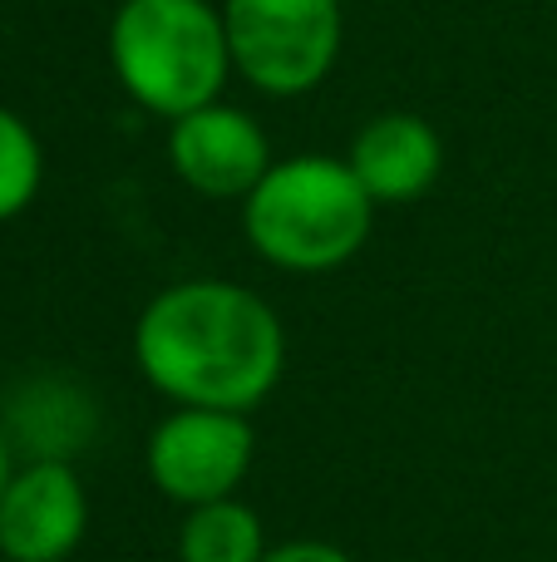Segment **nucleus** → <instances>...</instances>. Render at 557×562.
<instances>
[{
  "instance_id": "9b49d317",
  "label": "nucleus",
  "mask_w": 557,
  "mask_h": 562,
  "mask_svg": "<svg viewBox=\"0 0 557 562\" xmlns=\"http://www.w3.org/2000/svg\"><path fill=\"white\" fill-rule=\"evenodd\" d=\"M262 562H355L341 543H326V538H292V543L266 548Z\"/></svg>"
},
{
  "instance_id": "39448f33",
  "label": "nucleus",
  "mask_w": 557,
  "mask_h": 562,
  "mask_svg": "<svg viewBox=\"0 0 557 562\" xmlns=\"http://www.w3.org/2000/svg\"><path fill=\"white\" fill-rule=\"evenodd\" d=\"M252 459H257L252 415H237V409L173 405L148 429L144 445L148 484L178 508L237 498Z\"/></svg>"
},
{
  "instance_id": "1a4fd4ad",
  "label": "nucleus",
  "mask_w": 557,
  "mask_h": 562,
  "mask_svg": "<svg viewBox=\"0 0 557 562\" xmlns=\"http://www.w3.org/2000/svg\"><path fill=\"white\" fill-rule=\"evenodd\" d=\"M262 514L242 498L183 508L178 524V562H262L266 558Z\"/></svg>"
},
{
  "instance_id": "f03ea898",
  "label": "nucleus",
  "mask_w": 557,
  "mask_h": 562,
  "mask_svg": "<svg viewBox=\"0 0 557 562\" xmlns=\"http://www.w3.org/2000/svg\"><path fill=\"white\" fill-rule=\"evenodd\" d=\"M375 227V203L345 158L292 154L276 158L242 203V233L266 267L321 277L345 267Z\"/></svg>"
},
{
  "instance_id": "f257e3e1",
  "label": "nucleus",
  "mask_w": 557,
  "mask_h": 562,
  "mask_svg": "<svg viewBox=\"0 0 557 562\" xmlns=\"http://www.w3.org/2000/svg\"><path fill=\"white\" fill-rule=\"evenodd\" d=\"M134 366L168 405L252 415L282 385L286 326L262 291L227 277H187L138 311Z\"/></svg>"
},
{
  "instance_id": "6e6552de",
  "label": "nucleus",
  "mask_w": 557,
  "mask_h": 562,
  "mask_svg": "<svg viewBox=\"0 0 557 562\" xmlns=\"http://www.w3.org/2000/svg\"><path fill=\"white\" fill-rule=\"evenodd\" d=\"M345 164L361 178L375 207H405L420 203L440 183L444 144L430 119L410 114V109H390V114H375L355 128Z\"/></svg>"
},
{
  "instance_id": "20e7f679",
  "label": "nucleus",
  "mask_w": 557,
  "mask_h": 562,
  "mask_svg": "<svg viewBox=\"0 0 557 562\" xmlns=\"http://www.w3.org/2000/svg\"><path fill=\"white\" fill-rule=\"evenodd\" d=\"M232 75L266 99H302L341 59V0H223Z\"/></svg>"
},
{
  "instance_id": "9d476101",
  "label": "nucleus",
  "mask_w": 557,
  "mask_h": 562,
  "mask_svg": "<svg viewBox=\"0 0 557 562\" xmlns=\"http://www.w3.org/2000/svg\"><path fill=\"white\" fill-rule=\"evenodd\" d=\"M39 183H45V148L15 109L0 104V223L25 213Z\"/></svg>"
},
{
  "instance_id": "7ed1b4c3",
  "label": "nucleus",
  "mask_w": 557,
  "mask_h": 562,
  "mask_svg": "<svg viewBox=\"0 0 557 562\" xmlns=\"http://www.w3.org/2000/svg\"><path fill=\"white\" fill-rule=\"evenodd\" d=\"M109 69L118 89L163 124L223 99L232 79L223 5L213 0H118L109 20Z\"/></svg>"
},
{
  "instance_id": "0eeeda50",
  "label": "nucleus",
  "mask_w": 557,
  "mask_h": 562,
  "mask_svg": "<svg viewBox=\"0 0 557 562\" xmlns=\"http://www.w3.org/2000/svg\"><path fill=\"white\" fill-rule=\"evenodd\" d=\"M89 533V494L69 459H30L0 494V558L69 562Z\"/></svg>"
},
{
  "instance_id": "f8f14e48",
  "label": "nucleus",
  "mask_w": 557,
  "mask_h": 562,
  "mask_svg": "<svg viewBox=\"0 0 557 562\" xmlns=\"http://www.w3.org/2000/svg\"><path fill=\"white\" fill-rule=\"evenodd\" d=\"M10 474H15V464H10V445H5V435H0V494H5Z\"/></svg>"
},
{
  "instance_id": "423d86ee",
  "label": "nucleus",
  "mask_w": 557,
  "mask_h": 562,
  "mask_svg": "<svg viewBox=\"0 0 557 562\" xmlns=\"http://www.w3.org/2000/svg\"><path fill=\"white\" fill-rule=\"evenodd\" d=\"M272 138L247 109L213 99L168 124V168L207 203H247L272 168Z\"/></svg>"
}]
</instances>
